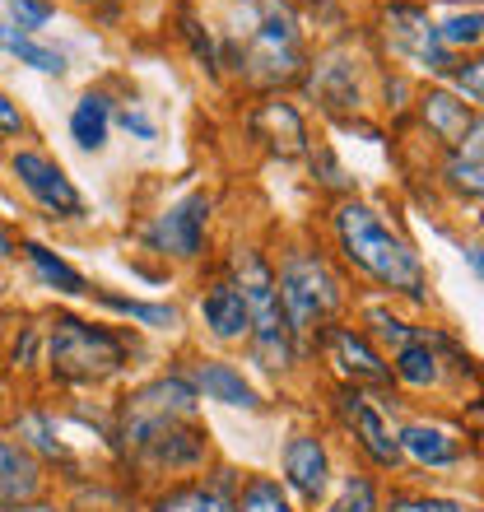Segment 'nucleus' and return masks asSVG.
<instances>
[{"instance_id": "1", "label": "nucleus", "mask_w": 484, "mask_h": 512, "mask_svg": "<svg viewBox=\"0 0 484 512\" xmlns=\"http://www.w3.org/2000/svg\"><path fill=\"white\" fill-rule=\"evenodd\" d=\"M112 405V466L140 494L168 480L201 475L219 461L215 429L191 387L182 354L149 373H135L126 387L108 396Z\"/></svg>"}, {"instance_id": "2", "label": "nucleus", "mask_w": 484, "mask_h": 512, "mask_svg": "<svg viewBox=\"0 0 484 512\" xmlns=\"http://www.w3.org/2000/svg\"><path fill=\"white\" fill-rule=\"evenodd\" d=\"M317 238L326 252L350 275L354 294H382L405 308L429 312L433 308V275L429 261L410 238L405 219L391 210L382 196L350 191L340 201H326L317 210Z\"/></svg>"}, {"instance_id": "3", "label": "nucleus", "mask_w": 484, "mask_h": 512, "mask_svg": "<svg viewBox=\"0 0 484 512\" xmlns=\"http://www.w3.org/2000/svg\"><path fill=\"white\" fill-rule=\"evenodd\" d=\"M149 359V336L135 326L70 303L42 308V391L52 396H112L145 373Z\"/></svg>"}, {"instance_id": "4", "label": "nucleus", "mask_w": 484, "mask_h": 512, "mask_svg": "<svg viewBox=\"0 0 484 512\" xmlns=\"http://www.w3.org/2000/svg\"><path fill=\"white\" fill-rule=\"evenodd\" d=\"M224 84L242 98L294 94L312 42L298 19V0H229L219 14Z\"/></svg>"}, {"instance_id": "5", "label": "nucleus", "mask_w": 484, "mask_h": 512, "mask_svg": "<svg viewBox=\"0 0 484 512\" xmlns=\"http://www.w3.org/2000/svg\"><path fill=\"white\" fill-rule=\"evenodd\" d=\"M215 266L238 284L247 317H252V336L242 345V364L261 387H275V396H289L298 387H312V354L298 340V331L284 317L280 289H275V270H270L266 238H233L219 247Z\"/></svg>"}, {"instance_id": "6", "label": "nucleus", "mask_w": 484, "mask_h": 512, "mask_svg": "<svg viewBox=\"0 0 484 512\" xmlns=\"http://www.w3.org/2000/svg\"><path fill=\"white\" fill-rule=\"evenodd\" d=\"M270 270H275V289H280L284 317L298 331L303 345H312V336L322 326L350 317L354 303V284L350 275L340 270V261L326 252V243L317 238L312 224H298V229L270 233Z\"/></svg>"}, {"instance_id": "7", "label": "nucleus", "mask_w": 484, "mask_h": 512, "mask_svg": "<svg viewBox=\"0 0 484 512\" xmlns=\"http://www.w3.org/2000/svg\"><path fill=\"white\" fill-rule=\"evenodd\" d=\"M377 52L363 24H354L350 33H340L331 42H317L303 66L294 98L308 108V117H317L322 126H345L354 117L373 112V75H377Z\"/></svg>"}, {"instance_id": "8", "label": "nucleus", "mask_w": 484, "mask_h": 512, "mask_svg": "<svg viewBox=\"0 0 484 512\" xmlns=\"http://www.w3.org/2000/svg\"><path fill=\"white\" fill-rule=\"evenodd\" d=\"M219 191L215 187H187L159 210H149L131 224V238L145 261H159L173 275H201L219 256Z\"/></svg>"}, {"instance_id": "9", "label": "nucleus", "mask_w": 484, "mask_h": 512, "mask_svg": "<svg viewBox=\"0 0 484 512\" xmlns=\"http://www.w3.org/2000/svg\"><path fill=\"white\" fill-rule=\"evenodd\" d=\"M0 191H10L19 201L24 219H38L47 229H89L94 224V205L75 182V173L38 140H19V145L0 149Z\"/></svg>"}, {"instance_id": "10", "label": "nucleus", "mask_w": 484, "mask_h": 512, "mask_svg": "<svg viewBox=\"0 0 484 512\" xmlns=\"http://www.w3.org/2000/svg\"><path fill=\"white\" fill-rule=\"evenodd\" d=\"M391 368V391L401 401L429 405V401H461L466 391H480V364L475 350L443 322L419 326V336L410 345H401L396 354H387Z\"/></svg>"}, {"instance_id": "11", "label": "nucleus", "mask_w": 484, "mask_h": 512, "mask_svg": "<svg viewBox=\"0 0 484 512\" xmlns=\"http://www.w3.org/2000/svg\"><path fill=\"white\" fill-rule=\"evenodd\" d=\"M312 396H322V424L331 438L345 443L359 466H368L382 480L401 475V452H396V410L401 396L391 391H363V387H340V382L312 378Z\"/></svg>"}, {"instance_id": "12", "label": "nucleus", "mask_w": 484, "mask_h": 512, "mask_svg": "<svg viewBox=\"0 0 484 512\" xmlns=\"http://www.w3.org/2000/svg\"><path fill=\"white\" fill-rule=\"evenodd\" d=\"M363 33L373 42L377 61L410 70L419 84H443L457 56L438 42L429 0H373L363 19Z\"/></svg>"}, {"instance_id": "13", "label": "nucleus", "mask_w": 484, "mask_h": 512, "mask_svg": "<svg viewBox=\"0 0 484 512\" xmlns=\"http://www.w3.org/2000/svg\"><path fill=\"white\" fill-rule=\"evenodd\" d=\"M396 452L401 475H457L480 457V424H466V415L443 405H405L396 410Z\"/></svg>"}, {"instance_id": "14", "label": "nucleus", "mask_w": 484, "mask_h": 512, "mask_svg": "<svg viewBox=\"0 0 484 512\" xmlns=\"http://www.w3.org/2000/svg\"><path fill=\"white\" fill-rule=\"evenodd\" d=\"M0 429L10 433L14 443L24 447L52 480H70V475L89 471V457H84L80 447H75V438L66 433L52 391H19Z\"/></svg>"}, {"instance_id": "15", "label": "nucleus", "mask_w": 484, "mask_h": 512, "mask_svg": "<svg viewBox=\"0 0 484 512\" xmlns=\"http://www.w3.org/2000/svg\"><path fill=\"white\" fill-rule=\"evenodd\" d=\"M312 354V378L340 382V387H363V391H391V368L387 354L377 350L368 331L354 326L350 317L322 326L308 345ZM396 396V391H391Z\"/></svg>"}, {"instance_id": "16", "label": "nucleus", "mask_w": 484, "mask_h": 512, "mask_svg": "<svg viewBox=\"0 0 484 512\" xmlns=\"http://www.w3.org/2000/svg\"><path fill=\"white\" fill-rule=\"evenodd\" d=\"M340 475V452L336 438L326 429L322 419L317 424H294V429L280 438V466H275V480L289 489V499L298 503L303 512L322 508L331 485Z\"/></svg>"}, {"instance_id": "17", "label": "nucleus", "mask_w": 484, "mask_h": 512, "mask_svg": "<svg viewBox=\"0 0 484 512\" xmlns=\"http://www.w3.org/2000/svg\"><path fill=\"white\" fill-rule=\"evenodd\" d=\"M238 122L247 145L270 163H303L312 154V145H317V135H322V126H312L308 108L294 94L247 98Z\"/></svg>"}, {"instance_id": "18", "label": "nucleus", "mask_w": 484, "mask_h": 512, "mask_svg": "<svg viewBox=\"0 0 484 512\" xmlns=\"http://www.w3.org/2000/svg\"><path fill=\"white\" fill-rule=\"evenodd\" d=\"M182 368H187L201 405H219V410H233V415H270V410H280V396L261 387L238 354L182 350Z\"/></svg>"}, {"instance_id": "19", "label": "nucleus", "mask_w": 484, "mask_h": 512, "mask_svg": "<svg viewBox=\"0 0 484 512\" xmlns=\"http://www.w3.org/2000/svg\"><path fill=\"white\" fill-rule=\"evenodd\" d=\"M191 317H196L201 340L210 345V350H219V354L242 350L247 336H252V317H247V303H242L238 284H233L215 261L196 275V289H191Z\"/></svg>"}, {"instance_id": "20", "label": "nucleus", "mask_w": 484, "mask_h": 512, "mask_svg": "<svg viewBox=\"0 0 484 512\" xmlns=\"http://www.w3.org/2000/svg\"><path fill=\"white\" fill-rule=\"evenodd\" d=\"M405 135H419V140L429 145V154H443V149H457V145H466V140H480L484 112L471 108V103H461L447 84H419L415 103H410Z\"/></svg>"}, {"instance_id": "21", "label": "nucleus", "mask_w": 484, "mask_h": 512, "mask_svg": "<svg viewBox=\"0 0 484 512\" xmlns=\"http://www.w3.org/2000/svg\"><path fill=\"white\" fill-rule=\"evenodd\" d=\"M14 266H24L28 284L42 289L52 303H70V308H84L89 294H94V275L84 266H75L52 238L42 233L19 229V247H14Z\"/></svg>"}, {"instance_id": "22", "label": "nucleus", "mask_w": 484, "mask_h": 512, "mask_svg": "<svg viewBox=\"0 0 484 512\" xmlns=\"http://www.w3.org/2000/svg\"><path fill=\"white\" fill-rule=\"evenodd\" d=\"M238 480H242L238 466L219 457L215 466H205L201 475L145 489V494H140V512H233V489H238Z\"/></svg>"}, {"instance_id": "23", "label": "nucleus", "mask_w": 484, "mask_h": 512, "mask_svg": "<svg viewBox=\"0 0 484 512\" xmlns=\"http://www.w3.org/2000/svg\"><path fill=\"white\" fill-rule=\"evenodd\" d=\"M89 312L108 317V322L121 326H135L140 336H168L177 340L182 326H187V308L177 298H145V294H126V289H112V284H98L94 280V294L84 303Z\"/></svg>"}, {"instance_id": "24", "label": "nucleus", "mask_w": 484, "mask_h": 512, "mask_svg": "<svg viewBox=\"0 0 484 512\" xmlns=\"http://www.w3.org/2000/svg\"><path fill=\"white\" fill-rule=\"evenodd\" d=\"M429 187L438 196L457 205V210H480V196H484V135L480 140H466L457 149H443L433 154V168H429Z\"/></svg>"}, {"instance_id": "25", "label": "nucleus", "mask_w": 484, "mask_h": 512, "mask_svg": "<svg viewBox=\"0 0 484 512\" xmlns=\"http://www.w3.org/2000/svg\"><path fill=\"white\" fill-rule=\"evenodd\" d=\"M112 117H117V89L112 84H84L66 112V140L89 159H103L112 149Z\"/></svg>"}, {"instance_id": "26", "label": "nucleus", "mask_w": 484, "mask_h": 512, "mask_svg": "<svg viewBox=\"0 0 484 512\" xmlns=\"http://www.w3.org/2000/svg\"><path fill=\"white\" fill-rule=\"evenodd\" d=\"M168 28H173V42L182 47V56L191 61V70H196L205 84L224 89V56H219L215 19H210L201 5H191V0H177L173 14H168Z\"/></svg>"}, {"instance_id": "27", "label": "nucleus", "mask_w": 484, "mask_h": 512, "mask_svg": "<svg viewBox=\"0 0 484 512\" xmlns=\"http://www.w3.org/2000/svg\"><path fill=\"white\" fill-rule=\"evenodd\" d=\"M350 322L363 326V331H368V340H373L382 354H396L401 345H410V340L419 336L424 312L405 308V303H396V298H382V294H354Z\"/></svg>"}, {"instance_id": "28", "label": "nucleus", "mask_w": 484, "mask_h": 512, "mask_svg": "<svg viewBox=\"0 0 484 512\" xmlns=\"http://www.w3.org/2000/svg\"><path fill=\"white\" fill-rule=\"evenodd\" d=\"M0 373L19 391H42V312H14L0 331Z\"/></svg>"}, {"instance_id": "29", "label": "nucleus", "mask_w": 484, "mask_h": 512, "mask_svg": "<svg viewBox=\"0 0 484 512\" xmlns=\"http://www.w3.org/2000/svg\"><path fill=\"white\" fill-rule=\"evenodd\" d=\"M47 489H52V475L42 471L38 461L28 457L24 447L0 429V512H14L19 503L38 499Z\"/></svg>"}, {"instance_id": "30", "label": "nucleus", "mask_w": 484, "mask_h": 512, "mask_svg": "<svg viewBox=\"0 0 484 512\" xmlns=\"http://www.w3.org/2000/svg\"><path fill=\"white\" fill-rule=\"evenodd\" d=\"M0 56H10L14 66L33 70L42 80H66L70 75V52L52 38H33V33H19V28L5 24L0 14Z\"/></svg>"}, {"instance_id": "31", "label": "nucleus", "mask_w": 484, "mask_h": 512, "mask_svg": "<svg viewBox=\"0 0 484 512\" xmlns=\"http://www.w3.org/2000/svg\"><path fill=\"white\" fill-rule=\"evenodd\" d=\"M438 42L452 56H471L484 47V0H429Z\"/></svg>"}, {"instance_id": "32", "label": "nucleus", "mask_w": 484, "mask_h": 512, "mask_svg": "<svg viewBox=\"0 0 484 512\" xmlns=\"http://www.w3.org/2000/svg\"><path fill=\"white\" fill-rule=\"evenodd\" d=\"M419 80L401 66H377L373 75V117L387 126L391 135H405V122H410V103H415Z\"/></svg>"}, {"instance_id": "33", "label": "nucleus", "mask_w": 484, "mask_h": 512, "mask_svg": "<svg viewBox=\"0 0 484 512\" xmlns=\"http://www.w3.org/2000/svg\"><path fill=\"white\" fill-rule=\"evenodd\" d=\"M382 485H387L382 475H373L368 466L350 461V466H340L326 503L322 508H312V512H377L382 508Z\"/></svg>"}, {"instance_id": "34", "label": "nucleus", "mask_w": 484, "mask_h": 512, "mask_svg": "<svg viewBox=\"0 0 484 512\" xmlns=\"http://www.w3.org/2000/svg\"><path fill=\"white\" fill-rule=\"evenodd\" d=\"M377 512H475V503H466L461 494L415 485L410 475H396L382 485V508Z\"/></svg>"}, {"instance_id": "35", "label": "nucleus", "mask_w": 484, "mask_h": 512, "mask_svg": "<svg viewBox=\"0 0 484 512\" xmlns=\"http://www.w3.org/2000/svg\"><path fill=\"white\" fill-rule=\"evenodd\" d=\"M303 168H308V187L317 191V201H340V196H350V191H359V182H354V173L345 168V159H340L336 140H326V135H317V145H312V154L303 159Z\"/></svg>"}, {"instance_id": "36", "label": "nucleus", "mask_w": 484, "mask_h": 512, "mask_svg": "<svg viewBox=\"0 0 484 512\" xmlns=\"http://www.w3.org/2000/svg\"><path fill=\"white\" fill-rule=\"evenodd\" d=\"M233 512H303L289 489L275 480V471H242L238 489H233Z\"/></svg>"}, {"instance_id": "37", "label": "nucleus", "mask_w": 484, "mask_h": 512, "mask_svg": "<svg viewBox=\"0 0 484 512\" xmlns=\"http://www.w3.org/2000/svg\"><path fill=\"white\" fill-rule=\"evenodd\" d=\"M298 19H303V33H308L312 47L340 38V33H350V28L359 24L350 10V0H298Z\"/></svg>"}, {"instance_id": "38", "label": "nucleus", "mask_w": 484, "mask_h": 512, "mask_svg": "<svg viewBox=\"0 0 484 512\" xmlns=\"http://www.w3.org/2000/svg\"><path fill=\"white\" fill-rule=\"evenodd\" d=\"M112 131L126 135V140H135V145H159L163 135V122L149 112L145 98H117V117H112Z\"/></svg>"}, {"instance_id": "39", "label": "nucleus", "mask_w": 484, "mask_h": 512, "mask_svg": "<svg viewBox=\"0 0 484 512\" xmlns=\"http://www.w3.org/2000/svg\"><path fill=\"white\" fill-rule=\"evenodd\" d=\"M61 0H0V14L5 24L19 28V33H33V38H47V28L61 19Z\"/></svg>"}, {"instance_id": "40", "label": "nucleus", "mask_w": 484, "mask_h": 512, "mask_svg": "<svg viewBox=\"0 0 484 512\" xmlns=\"http://www.w3.org/2000/svg\"><path fill=\"white\" fill-rule=\"evenodd\" d=\"M447 89L461 98V103H471V108H480L484 103V56L471 52V56H457L452 61V70H447Z\"/></svg>"}, {"instance_id": "41", "label": "nucleus", "mask_w": 484, "mask_h": 512, "mask_svg": "<svg viewBox=\"0 0 484 512\" xmlns=\"http://www.w3.org/2000/svg\"><path fill=\"white\" fill-rule=\"evenodd\" d=\"M19 140H33V117L19 98L0 84V149L5 145H19Z\"/></svg>"}, {"instance_id": "42", "label": "nucleus", "mask_w": 484, "mask_h": 512, "mask_svg": "<svg viewBox=\"0 0 484 512\" xmlns=\"http://www.w3.org/2000/svg\"><path fill=\"white\" fill-rule=\"evenodd\" d=\"M126 14H131V0H98V5H89V24L117 28Z\"/></svg>"}, {"instance_id": "43", "label": "nucleus", "mask_w": 484, "mask_h": 512, "mask_svg": "<svg viewBox=\"0 0 484 512\" xmlns=\"http://www.w3.org/2000/svg\"><path fill=\"white\" fill-rule=\"evenodd\" d=\"M14 247H19V224L0 210V266H14Z\"/></svg>"}, {"instance_id": "44", "label": "nucleus", "mask_w": 484, "mask_h": 512, "mask_svg": "<svg viewBox=\"0 0 484 512\" xmlns=\"http://www.w3.org/2000/svg\"><path fill=\"white\" fill-rule=\"evenodd\" d=\"M461 261H466V270H471V280L480 284V280H484V247H480V238L461 243Z\"/></svg>"}, {"instance_id": "45", "label": "nucleus", "mask_w": 484, "mask_h": 512, "mask_svg": "<svg viewBox=\"0 0 484 512\" xmlns=\"http://www.w3.org/2000/svg\"><path fill=\"white\" fill-rule=\"evenodd\" d=\"M14 512H66V503L56 499L52 489H47V494H38V499H28V503H19V508Z\"/></svg>"}, {"instance_id": "46", "label": "nucleus", "mask_w": 484, "mask_h": 512, "mask_svg": "<svg viewBox=\"0 0 484 512\" xmlns=\"http://www.w3.org/2000/svg\"><path fill=\"white\" fill-rule=\"evenodd\" d=\"M14 396H19V387H14L5 373H0V424H5V415H10V405H14Z\"/></svg>"}, {"instance_id": "47", "label": "nucleus", "mask_w": 484, "mask_h": 512, "mask_svg": "<svg viewBox=\"0 0 484 512\" xmlns=\"http://www.w3.org/2000/svg\"><path fill=\"white\" fill-rule=\"evenodd\" d=\"M75 5H80V10H89V5H98V0H75Z\"/></svg>"}, {"instance_id": "48", "label": "nucleus", "mask_w": 484, "mask_h": 512, "mask_svg": "<svg viewBox=\"0 0 484 512\" xmlns=\"http://www.w3.org/2000/svg\"><path fill=\"white\" fill-rule=\"evenodd\" d=\"M0 275H5V266H0Z\"/></svg>"}, {"instance_id": "49", "label": "nucleus", "mask_w": 484, "mask_h": 512, "mask_svg": "<svg viewBox=\"0 0 484 512\" xmlns=\"http://www.w3.org/2000/svg\"><path fill=\"white\" fill-rule=\"evenodd\" d=\"M475 512H480V508H475Z\"/></svg>"}]
</instances>
